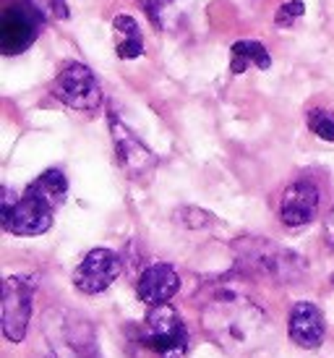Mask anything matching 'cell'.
I'll return each instance as SVG.
<instances>
[{
  "label": "cell",
  "instance_id": "cell-14",
  "mask_svg": "<svg viewBox=\"0 0 334 358\" xmlns=\"http://www.w3.org/2000/svg\"><path fill=\"white\" fill-rule=\"evenodd\" d=\"M233 60H230V71L233 73H243L246 71L248 63H254L256 69L266 71L272 66V55L266 50L261 42H254V40H240L233 45Z\"/></svg>",
  "mask_w": 334,
  "mask_h": 358
},
{
  "label": "cell",
  "instance_id": "cell-13",
  "mask_svg": "<svg viewBox=\"0 0 334 358\" xmlns=\"http://www.w3.org/2000/svg\"><path fill=\"white\" fill-rule=\"evenodd\" d=\"M112 29H115V34H118V45H115L118 58L133 60L144 52V37H141V29H138V24L133 16L118 13L115 21H112Z\"/></svg>",
  "mask_w": 334,
  "mask_h": 358
},
{
  "label": "cell",
  "instance_id": "cell-9",
  "mask_svg": "<svg viewBox=\"0 0 334 358\" xmlns=\"http://www.w3.org/2000/svg\"><path fill=\"white\" fill-rule=\"evenodd\" d=\"M37 13L29 6H10L0 21V50L16 55L29 48L37 37Z\"/></svg>",
  "mask_w": 334,
  "mask_h": 358
},
{
  "label": "cell",
  "instance_id": "cell-10",
  "mask_svg": "<svg viewBox=\"0 0 334 358\" xmlns=\"http://www.w3.org/2000/svg\"><path fill=\"white\" fill-rule=\"evenodd\" d=\"M319 212V189L311 180H295L279 201V217L287 228H303Z\"/></svg>",
  "mask_w": 334,
  "mask_h": 358
},
{
  "label": "cell",
  "instance_id": "cell-8",
  "mask_svg": "<svg viewBox=\"0 0 334 358\" xmlns=\"http://www.w3.org/2000/svg\"><path fill=\"white\" fill-rule=\"evenodd\" d=\"M120 269V257L115 251L110 249H92L84 257L76 272H73V285L81 290V293H87V296H94V293H102V290H108L115 280H118Z\"/></svg>",
  "mask_w": 334,
  "mask_h": 358
},
{
  "label": "cell",
  "instance_id": "cell-15",
  "mask_svg": "<svg viewBox=\"0 0 334 358\" xmlns=\"http://www.w3.org/2000/svg\"><path fill=\"white\" fill-rule=\"evenodd\" d=\"M29 191L40 194L42 199H48L52 207H58L60 201L66 199V191H68V180H66V173L58 168L45 170L40 178L29 186Z\"/></svg>",
  "mask_w": 334,
  "mask_h": 358
},
{
  "label": "cell",
  "instance_id": "cell-21",
  "mask_svg": "<svg viewBox=\"0 0 334 358\" xmlns=\"http://www.w3.org/2000/svg\"><path fill=\"white\" fill-rule=\"evenodd\" d=\"M332 285H334V275H332Z\"/></svg>",
  "mask_w": 334,
  "mask_h": 358
},
{
  "label": "cell",
  "instance_id": "cell-3",
  "mask_svg": "<svg viewBox=\"0 0 334 358\" xmlns=\"http://www.w3.org/2000/svg\"><path fill=\"white\" fill-rule=\"evenodd\" d=\"M52 204L42 199L34 191H24V196L13 199V194L6 191L3 201V225L13 236H42L52 225Z\"/></svg>",
  "mask_w": 334,
  "mask_h": 358
},
{
  "label": "cell",
  "instance_id": "cell-1",
  "mask_svg": "<svg viewBox=\"0 0 334 358\" xmlns=\"http://www.w3.org/2000/svg\"><path fill=\"white\" fill-rule=\"evenodd\" d=\"M201 324L219 348L235 358L264 348L272 335L264 308L230 280L207 288V296L201 301Z\"/></svg>",
  "mask_w": 334,
  "mask_h": 358
},
{
  "label": "cell",
  "instance_id": "cell-12",
  "mask_svg": "<svg viewBox=\"0 0 334 358\" xmlns=\"http://www.w3.org/2000/svg\"><path fill=\"white\" fill-rule=\"evenodd\" d=\"M180 288V278L170 264H152L141 272V278L136 282V296L141 303L149 306H159L167 303Z\"/></svg>",
  "mask_w": 334,
  "mask_h": 358
},
{
  "label": "cell",
  "instance_id": "cell-16",
  "mask_svg": "<svg viewBox=\"0 0 334 358\" xmlns=\"http://www.w3.org/2000/svg\"><path fill=\"white\" fill-rule=\"evenodd\" d=\"M180 0H138V6L147 10V16L152 19V24L157 27V29H167L170 24L167 19L175 13V6Z\"/></svg>",
  "mask_w": 334,
  "mask_h": 358
},
{
  "label": "cell",
  "instance_id": "cell-7",
  "mask_svg": "<svg viewBox=\"0 0 334 358\" xmlns=\"http://www.w3.org/2000/svg\"><path fill=\"white\" fill-rule=\"evenodd\" d=\"M31 299H34L31 278H8L3 282V335L10 343H21L27 338Z\"/></svg>",
  "mask_w": 334,
  "mask_h": 358
},
{
  "label": "cell",
  "instance_id": "cell-20",
  "mask_svg": "<svg viewBox=\"0 0 334 358\" xmlns=\"http://www.w3.org/2000/svg\"><path fill=\"white\" fill-rule=\"evenodd\" d=\"M324 233H326L329 246H332V251H334V209L329 212V217H326V222H324Z\"/></svg>",
  "mask_w": 334,
  "mask_h": 358
},
{
  "label": "cell",
  "instance_id": "cell-2",
  "mask_svg": "<svg viewBox=\"0 0 334 358\" xmlns=\"http://www.w3.org/2000/svg\"><path fill=\"white\" fill-rule=\"evenodd\" d=\"M238 262L254 275L275 282H293L305 272V262L295 251L266 238H238L233 243Z\"/></svg>",
  "mask_w": 334,
  "mask_h": 358
},
{
  "label": "cell",
  "instance_id": "cell-17",
  "mask_svg": "<svg viewBox=\"0 0 334 358\" xmlns=\"http://www.w3.org/2000/svg\"><path fill=\"white\" fill-rule=\"evenodd\" d=\"M27 6H29L40 19H48V21L68 19V6H66V0H27Z\"/></svg>",
  "mask_w": 334,
  "mask_h": 358
},
{
  "label": "cell",
  "instance_id": "cell-4",
  "mask_svg": "<svg viewBox=\"0 0 334 358\" xmlns=\"http://www.w3.org/2000/svg\"><path fill=\"white\" fill-rule=\"evenodd\" d=\"M144 345L157 350L162 358H183L188 348V332L183 319L170 303H159L149 311L144 324Z\"/></svg>",
  "mask_w": 334,
  "mask_h": 358
},
{
  "label": "cell",
  "instance_id": "cell-6",
  "mask_svg": "<svg viewBox=\"0 0 334 358\" xmlns=\"http://www.w3.org/2000/svg\"><path fill=\"white\" fill-rule=\"evenodd\" d=\"M110 134H112V144H115V155L123 173L133 180H149L152 173L157 168V157L149 150L144 141L138 139L133 131L118 115H110Z\"/></svg>",
  "mask_w": 334,
  "mask_h": 358
},
{
  "label": "cell",
  "instance_id": "cell-5",
  "mask_svg": "<svg viewBox=\"0 0 334 358\" xmlns=\"http://www.w3.org/2000/svg\"><path fill=\"white\" fill-rule=\"evenodd\" d=\"M52 94L55 100L68 105L73 110H97L102 105V90L94 76V71L84 63H66L55 81H52Z\"/></svg>",
  "mask_w": 334,
  "mask_h": 358
},
{
  "label": "cell",
  "instance_id": "cell-18",
  "mask_svg": "<svg viewBox=\"0 0 334 358\" xmlns=\"http://www.w3.org/2000/svg\"><path fill=\"white\" fill-rule=\"evenodd\" d=\"M308 129L314 131L319 139L334 141V115L326 110H311L308 113Z\"/></svg>",
  "mask_w": 334,
  "mask_h": 358
},
{
  "label": "cell",
  "instance_id": "cell-19",
  "mask_svg": "<svg viewBox=\"0 0 334 358\" xmlns=\"http://www.w3.org/2000/svg\"><path fill=\"white\" fill-rule=\"evenodd\" d=\"M303 13H305V6L300 3V0H287V3H282V6L277 8L275 24L277 27H282V29H287V27H293Z\"/></svg>",
  "mask_w": 334,
  "mask_h": 358
},
{
  "label": "cell",
  "instance_id": "cell-11",
  "mask_svg": "<svg viewBox=\"0 0 334 358\" xmlns=\"http://www.w3.org/2000/svg\"><path fill=\"white\" fill-rule=\"evenodd\" d=\"M287 332H290L295 345H300L305 350L319 348L326 335L321 308L316 306V303H311V301L295 303L293 311H290V319H287Z\"/></svg>",
  "mask_w": 334,
  "mask_h": 358
}]
</instances>
